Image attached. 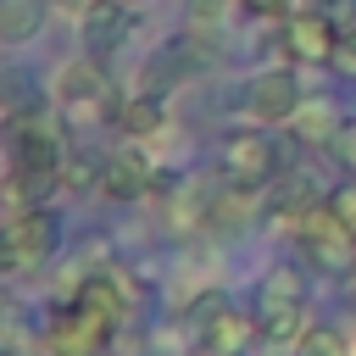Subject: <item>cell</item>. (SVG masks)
<instances>
[{
	"label": "cell",
	"mask_w": 356,
	"mask_h": 356,
	"mask_svg": "<svg viewBox=\"0 0 356 356\" xmlns=\"http://www.w3.org/2000/svg\"><path fill=\"white\" fill-rule=\"evenodd\" d=\"M28 339H33V323L22 317V306L17 300H0V356L6 350H28Z\"/></svg>",
	"instance_id": "cell-20"
},
{
	"label": "cell",
	"mask_w": 356,
	"mask_h": 356,
	"mask_svg": "<svg viewBox=\"0 0 356 356\" xmlns=\"http://www.w3.org/2000/svg\"><path fill=\"white\" fill-rule=\"evenodd\" d=\"M50 6H56V11H72V17H78V11L89 6V0H50Z\"/></svg>",
	"instance_id": "cell-26"
},
{
	"label": "cell",
	"mask_w": 356,
	"mask_h": 356,
	"mask_svg": "<svg viewBox=\"0 0 356 356\" xmlns=\"http://www.w3.org/2000/svg\"><path fill=\"white\" fill-rule=\"evenodd\" d=\"M239 11H250V17H267V22H278V17H289V11H295V0H239Z\"/></svg>",
	"instance_id": "cell-25"
},
{
	"label": "cell",
	"mask_w": 356,
	"mask_h": 356,
	"mask_svg": "<svg viewBox=\"0 0 356 356\" xmlns=\"http://www.w3.org/2000/svg\"><path fill=\"white\" fill-rule=\"evenodd\" d=\"M228 6H239V0H195V6H189V33H195L200 44H206V39H222Z\"/></svg>",
	"instance_id": "cell-18"
},
{
	"label": "cell",
	"mask_w": 356,
	"mask_h": 356,
	"mask_svg": "<svg viewBox=\"0 0 356 356\" xmlns=\"http://www.w3.org/2000/svg\"><path fill=\"white\" fill-rule=\"evenodd\" d=\"M56 106H61L67 128H83L111 111V78H106L100 56H78L56 72Z\"/></svg>",
	"instance_id": "cell-3"
},
{
	"label": "cell",
	"mask_w": 356,
	"mask_h": 356,
	"mask_svg": "<svg viewBox=\"0 0 356 356\" xmlns=\"http://www.w3.org/2000/svg\"><path fill=\"white\" fill-rule=\"evenodd\" d=\"M217 161H222V172L239 178V184H267V178L278 172V150H273V134H261V122L228 134L222 150H217Z\"/></svg>",
	"instance_id": "cell-8"
},
{
	"label": "cell",
	"mask_w": 356,
	"mask_h": 356,
	"mask_svg": "<svg viewBox=\"0 0 356 356\" xmlns=\"http://www.w3.org/2000/svg\"><path fill=\"white\" fill-rule=\"evenodd\" d=\"M323 206H328V211H334V217H339V222H345V228L356 234V178H345V184H334V189L323 195Z\"/></svg>",
	"instance_id": "cell-22"
},
{
	"label": "cell",
	"mask_w": 356,
	"mask_h": 356,
	"mask_svg": "<svg viewBox=\"0 0 356 356\" xmlns=\"http://www.w3.org/2000/svg\"><path fill=\"white\" fill-rule=\"evenodd\" d=\"M61 184H67V189H89V184H100V167L83 161V156H67V161H61Z\"/></svg>",
	"instance_id": "cell-23"
},
{
	"label": "cell",
	"mask_w": 356,
	"mask_h": 356,
	"mask_svg": "<svg viewBox=\"0 0 356 356\" xmlns=\"http://www.w3.org/2000/svg\"><path fill=\"white\" fill-rule=\"evenodd\" d=\"M312 328V312L306 306H284V312H256V334L267 345H300Z\"/></svg>",
	"instance_id": "cell-16"
},
{
	"label": "cell",
	"mask_w": 356,
	"mask_h": 356,
	"mask_svg": "<svg viewBox=\"0 0 356 356\" xmlns=\"http://www.w3.org/2000/svg\"><path fill=\"white\" fill-rule=\"evenodd\" d=\"M56 245H61V222H56L50 206L11 211L0 222V273H33L56 256Z\"/></svg>",
	"instance_id": "cell-2"
},
{
	"label": "cell",
	"mask_w": 356,
	"mask_h": 356,
	"mask_svg": "<svg viewBox=\"0 0 356 356\" xmlns=\"http://www.w3.org/2000/svg\"><path fill=\"white\" fill-rule=\"evenodd\" d=\"M339 128H345V111H339L328 95H312V100L295 111V122H289V134H295L300 145H334Z\"/></svg>",
	"instance_id": "cell-12"
},
{
	"label": "cell",
	"mask_w": 356,
	"mask_h": 356,
	"mask_svg": "<svg viewBox=\"0 0 356 356\" xmlns=\"http://www.w3.org/2000/svg\"><path fill=\"white\" fill-rule=\"evenodd\" d=\"M61 184V172L50 167H22V161H6V178H0V200L6 211H39L50 200V189Z\"/></svg>",
	"instance_id": "cell-11"
},
{
	"label": "cell",
	"mask_w": 356,
	"mask_h": 356,
	"mask_svg": "<svg viewBox=\"0 0 356 356\" xmlns=\"http://www.w3.org/2000/svg\"><path fill=\"white\" fill-rule=\"evenodd\" d=\"M117 128H122V134H128L134 145L156 139V134L167 128V100H161V95H145V89H139L134 100H122V106H117Z\"/></svg>",
	"instance_id": "cell-13"
},
{
	"label": "cell",
	"mask_w": 356,
	"mask_h": 356,
	"mask_svg": "<svg viewBox=\"0 0 356 356\" xmlns=\"http://www.w3.org/2000/svg\"><path fill=\"white\" fill-rule=\"evenodd\" d=\"M39 100H44V95L33 89V78H28V72H17V67H11V72H0V111H6V117L28 111V106H39Z\"/></svg>",
	"instance_id": "cell-17"
},
{
	"label": "cell",
	"mask_w": 356,
	"mask_h": 356,
	"mask_svg": "<svg viewBox=\"0 0 356 356\" xmlns=\"http://www.w3.org/2000/svg\"><path fill=\"white\" fill-rule=\"evenodd\" d=\"M50 0H0V44H28L44 28Z\"/></svg>",
	"instance_id": "cell-15"
},
{
	"label": "cell",
	"mask_w": 356,
	"mask_h": 356,
	"mask_svg": "<svg viewBox=\"0 0 356 356\" xmlns=\"http://www.w3.org/2000/svg\"><path fill=\"white\" fill-rule=\"evenodd\" d=\"M295 239H300V256H306L317 273H356V234H350L328 206H312V211L295 222Z\"/></svg>",
	"instance_id": "cell-4"
},
{
	"label": "cell",
	"mask_w": 356,
	"mask_h": 356,
	"mask_svg": "<svg viewBox=\"0 0 356 356\" xmlns=\"http://www.w3.org/2000/svg\"><path fill=\"white\" fill-rule=\"evenodd\" d=\"M334 44H339V22L328 11L295 6L289 17H278V50L295 67H328L334 61Z\"/></svg>",
	"instance_id": "cell-5"
},
{
	"label": "cell",
	"mask_w": 356,
	"mask_h": 356,
	"mask_svg": "<svg viewBox=\"0 0 356 356\" xmlns=\"http://www.w3.org/2000/svg\"><path fill=\"white\" fill-rule=\"evenodd\" d=\"M100 189L111 195V200H139V195H150L156 189V161L145 156V145H117L106 161H100Z\"/></svg>",
	"instance_id": "cell-9"
},
{
	"label": "cell",
	"mask_w": 356,
	"mask_h": 356,
	"mask_svg": "<svg viewBox=\"0 0 356 356\" xmlns=\"http://www.w3.org/2000/svg\"><path fill=\"white\" fill-rule=\"evenodd\" d=\"M128 33H134V6L128 0H89L83 11H78V44H83V56H117L122 44H128Z\"/></svg>",
	"instance_id": "cell-7"
},
{
	"label": "cell",
	"mask_w": 356,
	"mask_h": 356,
	"mask_svg": "<svg viewBox=\"0 0 356 356\" xmlns=\"http://www.w3.org/2000/svg\"><path fill=\"white\" fill-rule=\"evenodd\" d=\"M339 78H356V0L345 6V17H339V44H334V61H328Z\"/></svg>",
	"instance_id": "cell-21"
},
{
	"label": "cell",
	"mask_w": 356,
	"mask_h": 356,
	"mask_svg": "<svg viewBox=\"0 0 356 356\" xmlns=\"http://www.w3.org/2000/svg\"><path fill=\"white\" fill-rule=\"evenodd\" d=\"M67 117H61V106L50 100H39V106H28V111H17V117H6V145H11V161H22V167H50V172H61V161H67Z\"/></svg>",
	"instance_id": "cell-1"
},
{
	"label": "cell",
	"mask_w": 356,
	"mask_h": 356,
	"mask_svg": "<svg viewBox=\"0 0 356 356\" xmlns=\"http://www.w3.org/2000/svg\"><path fill=\"white\" fill-rule=\"evenodd\" d=\"M345 328V345H350V356H356V323H339Z\"/></svg>",
	"instance_id": "cell-27"
},
{
	"label": "cell",
	"mask_w": 356,
	"mask_h": 356,
	"mask_svg": "<svg viewBox=\"0 0 356 356\" xmlns=\"http://www.w3.org/2000/svg\"><path fill=\"white\" fill-rule=\"evenodd\" d=\"M300 356H350V345H345V328L339 323H312L306 328V339L295 345Z\"/></svg>",
	"instance_id": "cell-19"
},
{
	"label": "cell",
	"mask_w": 356,
	"mask_h": 356,
	"mask_svg": "<svg viewBox=\"0 0 356 356\" xmlns=\"http://www.w3.org/2000/svg\"><path fill=\"white\" fill-rule=\"evenodd\" d=\"M300 106H306V89H300L295 67H267V72H256L245 83V111L261 128H289Z\"/></svg>",
	"instance_id": "cell-6"
},
{
	"label": "cell",
	"mask_w": 356,
	"mask_h": 356,
	"mask_svg": "<svg viewBox=\"0 0 356 356\" xmlns=\"http://www.w3.org/2000/svg\"><path fill=\"white\" fill-rule=\"evenodd\" d=\"M128 6H139V0H128Z\"/></svg>",
	"instance_id": "cell-29"
},
{
	"label": "cell",
	"mask_w": 356,
	"mask_h": 356,
	"mask_svg": "<svg viewBox=\"0 0 356 356\" xmlns=\"http://www.w3.org/2000/svg\"><path fill=\"white\" fill-rule=\"evenodd\" d=\"M195 328H200V356H245V345L256 339V323L228 306H211Z\"/></svg>",
	"instance_id": "cell-10"
},
{
	"label": "cell",
	"mask_w": 356,
	"mask_h": 356,
	"mask_svg": "<svg viewBox=\"0 0 356 356\" xmlns=\"http://www.w3.org/2000/svg\"><path fill=\"white\" fill-rule=\"evenodd\" d=\"M284 306H306V273L300 267H267V278L256 284V312H284Z\"/></svg>",
	"instance_id": "cell-14"
},
{
	"label": "cell",
	"mask_w": 356,
	"mask_h": 356,
	"mask_svg": "<svg viewBox=\"0 0 356 356\" xmlns=\"http://www.w3.org/2000/svg\"><path fill=\"white\" fill-rule=\"evenodd\" d=\"M328 150H334V161L356 178V117H345V128L334 134V145H328Z\"/></svg>",
	"instance_id": "cell-24"
},
{
	"label": "cell",
	"mask_w": 356,
	"mask_h": 356,
	"mask_svg": "<svg viewBox=\"0 0 356 356\" xmlns=\"http://www.w3.org/2000/svg\"><path fill=\"white\" fill-rule=\"evenodd\" d=\"M6 356H28V350H6Z\"/></svg>",
	"instance_id": "cell-28"
}]
</instances>
